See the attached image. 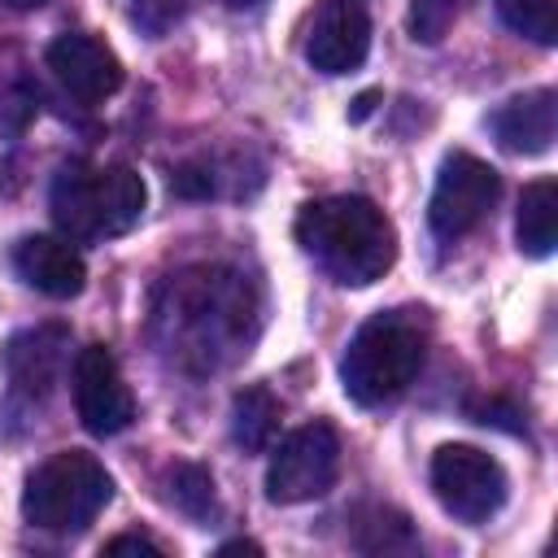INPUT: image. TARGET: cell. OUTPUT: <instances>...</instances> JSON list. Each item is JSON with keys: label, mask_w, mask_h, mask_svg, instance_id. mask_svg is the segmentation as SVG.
Returning <instances> with one entry per match:
<instances>
[{"label": "cell", "mask_w": 558, "mask_h": 558, "mask_svg": "<svg viewBox=\"0 0 558 558\" xmlns=\"http://www.w3.org/2000/svg\"><path fill=\"white\" fill-rule=\"evenodd\" d=\"M296 244L349 288H366L384 279L397 257V231L388 214L366 196H323L301 205L296 214Z\"/></svg>", "instance_id": "cell-1"}, {"label": "cell", "mask_w": 558, "mask_h": 558, "mask_svg": "<svg viewBox=\"0 0 558 558\" xmlns=\"http://www.w3.org/2000/svg\"><path fill=\"white\" fill-rule=\"evenodd\" d=\"M427 357V323L418 310L371 314L340 353V388L357 405L397 401Z\"/></svg>", "instance_id": "cell-2"}, {"label": "cell", "mask_w": 558, "mask_h": 558, "mask_svg": "<svg viewBox=\"0 0 558 558\" xmlns=\"http://www.w3.org/2000/svg\"><path fill=\"white\" fill-rule=\"evenodd\" d=\"M144 179L131 166H87L70 161L57 170L48 209L65 240H109L126 235L144 214Z\"/></svg>", "instance_id": "cell-3"}, {"label": "cell", "mask_w": 558, "mask_h": 558, "mask_svg": "<svg viewBox=\"0 0 558 558\" xmlns=\"http://www.w3.org/2000/svg\"><path fill=\"white\" fill-rule=\"evenodd\" d=\"M109 497H113L109 471L92 453L65 449L26 475L22 519L39 532H83L109 506Z\"/></svg>", "instance_id": "cell-4"}, {"label": "cell", "mask_w": 558, "mask_h": 558, "mask_svg": "<svg viewBox=\"0 0 558 558\" xmlns=\"http://www.w3.org/2000/svg\"><path fill=\"white\" fill-rule=\"evenodd\" d=\"M336 471H340V436H336V427L331 423H305V427L288 432L270 449L266 497L275 506L314 501L336 484Z\"/></svg>", "instance_id": "cell-5"}, {"label": "cell", "mask_w": 558, "mask_h": 558, "mask_svg": "<svg viewBox=\"0 0 558 558\" xmlns=\"http://www.w3.org/2000/svg\"><path fill=\"white\" fill-rule=\"evenodd\" d=\"M506 471L475 445H440L432 453V493L458 523H484L506 501Z\"/></svg>", "instance_id": "cell-6"}, {"label": "cell", "mask_w": 558, "mask_h": 558, "mask_svg": "<svg viewBox=\"0 0 558 558\" xmlns=\"http://www.w3.org/2000/svg\"><path fill=\"white\" fill-rule=\"evenodd\" d=\"M497 196H501V174L488 161H480L475 153H449L440 161V174L427 201V222L440 240H458L484 222Z\"/></svg>", "instance_id": "cell-7"}, {"label": "cell", "mask_w": 558, "mask_h": 558, "mask_svg": "<svg viewBox=\"0 0 558 558\" xmlns=\"http://www.w3.org/2000/svg\"><path fill=\"white\" fill-rule=\"evenodd\" d=\"M74 410L92 436H113L135 418V397L105 344H87L74 357Z\"/></svg>", "instance_id": "cell-8"}, {"label": "cell", "mask_w": 558, "mask_h": 558, "mask_svg": "<svg viewBox=\"0 0 558 558\" xmlns=\"http://www.w3.org/2000/svg\"><path fill=\"white\" fill-rule=\"evenodd\" d=\"M371 52V17L357 0H323L305 31V61L318 74H349Z\"/></svg>", "instance_id": "cell-9"}, {"label": "cell", "mask_w": 558, "mask_h": 558, "mask_svg": "<svg viewBox=\"0 0 558 558\" xmlns=\"http://www.w3.org/2000/svg\"><path fill=\"white\" fill-rule=\"evenodd\" d=\"M48 70L57 74V83L96 105L105 96H113L122 87V61L113 57V48H105L96 35H83V31H65L48 44Z\"/></svg>", "instance_id": "cell-10"}, {"label": "cell", "mask_w": 558, "mask_h": 558, "mask_svg": "<svg viewBox=\"0 0 558 558\" xmlns=\"http://www.w3.org/2000/svg\"><path fill=\"white\" fill-rule=\"evenodd\" d=\"M13 270L26 288H35L52 301H70L87 283V266H83L78 248L61 235H22L13 244Z\"/></svg>", "instance_id": "cell-11"}, {"label": "cell", "mask_w": 558, "mask_h": 558, "mask_svg": "<svg viewBox=\"0 0 558 558\" xmlns=\"http://www.w3.org/2000/svg\"><path fill=\"white\" fill-rule=\"evenodd\" d=\"M61 366H65V331L61 327H31L4 344V375L17 397L44 401L57 388Z\"/></svg>", "instance_id": "cell-12"}, {"label": "cell", "mask_w": 558, "mask_h": 558, "mask_svg": "<svg viewBox=\"0 0 558 558\" xmlns=\"http://www.w3.org/2000/svg\"><path fill=\"white\" fill-rule=\"evenodd\" d=\"M497 144L506 153H523V157H536V153H549L554 144V131H558V96L549 87H536V92H523L514 100H506L493 118H488Z\"/></svg>", "instance_id": "cell-13"}, {"label": "cell", "mask_w": 558, "mask_h": 558, "mask_svg": "<svg viewBox=\"0 0 558 558\" xmlns=\"http://www.w3.org/2000/svg\"><path fill=\"white\" fill-rule=\"evenodd\" d=\"M514 240L527 257L554 253V240H558V183L554 179H536L523 187L519 214H514Z\"/></svg>", "instance_id": "cell-14"}, {"label": "cell", "mask_w": 558, "mask_h": 558, "mask_svg": "<svg viewBox=\"0 0 558 558\" xmlns=\"http://www.w3.org/2000/svg\"><path fill=\"white\" fill-rule=\"evenodd\" d=\"M279 432V401L266 388H244L231 401V440L248 453H262L275 445Z\"/></svg>", "instance_id": "cell-15"}, {"label": "cell", "mask_w": 558, "mask_h": 558, "mask_svg": "<svg viewBox=\"0 0 558 558\" xmlns=\"http://www.w3.org/2000/svg\"><path fill=\"white\" fill-rule=\"evenodd\" d=\"M170 506L179 514H187L192 523H209L218 514V493H214V475L196 462H179L170 471Z\"/></svg>", "instance_id": "cell-16"}, {"label": "cell", "mask_w": 558, "mask_h": 558, "mask_svg": "<svg viewBox=\"0 0 558 558\" xmlns=\"http://www.w3.org/2000/svg\"><path fill=\"white\" fill-rule=\"evenodd\" d=\"M497 13L523 39L554 48L558 44V0H497Z\"/></svg>", "instance_id": "cell-17"}, {"label": "cell", "mask_w": 558, "mask_h": 558, "mask_svg": "<svg viewBox=\"0 0 558 558\" xmlns=\"http://www.w3.org/2000/svg\"><path fill=\"white\" fill-rule=\"evenodd\" d=\"M458 17V0H410L405 26L414 44H440Z\"/></svg>", "instance_id": "cell-18"}, {"label": "cell", "mask_w": 558, "mask_h": 558, "mask_svg": "<svg viewBox=\"0 0 558 558\" xmlns=\"http://www.w3.org/2000/svg\"><path fill=\"white\" fill-rule=\"evenodd\" d=\"M471 414H475V423H493V427H510V432H523V423H519V410H510V405H501V401H484V405H475Z\"/></svg>", "instance_id": "cell-19"}, {"label": "cell", "mask_w": 558, "mask_h": 558, "mask_svg": "<svg viewBox=\"0 0 558 558\" xmlns=\"http://www.w3.org/2000/svg\"><path fill=\"white\" fill-rule=\"evenodd\" d=\"M105 554H161V545L148 536H113L105 541Z\"/></svg>", "instance_id": "cell-20"}, {"label": "cell", "mask_w": 558, "mask_h": 558, "mask_svg": "<svg viewBox=\"0 0 558 558\" xmlns=\"http://www.w3.org/2000/svg\"><path fill=\"white\" fill-rule=\"evenodd\" d=\"M218 554H222V558H227V554H262V545H253V541H227Z\"/></svg>", "instance_id": "cell-21"}, {"label": "cell", "mask_w": 558, "mask_h": 558, "mask_svg": "<svg viewBox=\"0 0 558 558\" xmlns=\"http://www.w3.org/2000/svg\"><path fill=\"white\" fill-rule=\"evenodd\" d=\"M371 105H375V92H362V96L353 100V122H362V118L371 113Z\"/></svg>", "instance_id": "cell-22"}, {"label": "cell", "mask_w": 558, "mask_h": 558, "mask_svg": "<svg viewBox=\"0 0 558 558\" xmlns=\"http://www.w3.org/2000/svg\"><path fill=\"white\" fill-rule=\"evenodd\" d=\"M0 4H9V9H39L44 0H0Z\"/></svg>", "instance_id": "cell-23"}]
</instances>
